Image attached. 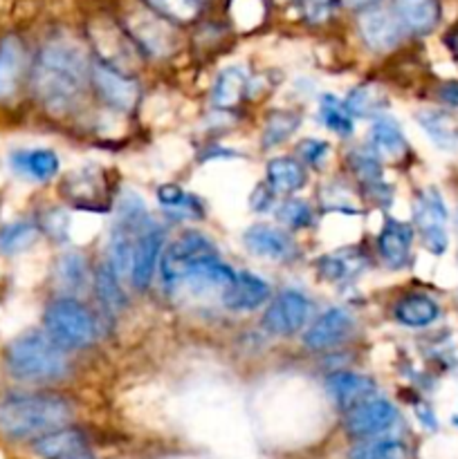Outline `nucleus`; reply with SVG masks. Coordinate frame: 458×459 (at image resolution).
Returning a JSON list of instances; mask_svg holds the SVG:
<instances>
[{"mask_svg":"<svg viewBox=\"0 0 458 459\" xmlns=\"http://www.w3.org/2000/svg\"><path fill=\"white\" fill-rule=\"evenodd\" d=\"M88 79L84 49L70 39H49L31 58L27 83L43 110L63 117L79 106Z\"/></svg>","mask_w":458,"mask_h":459,"instance_id":"obj_1","label":"nucleus"},{"mask_svg":"<svg viewBox=\"0 0 458 459\" xmlns=\"http://www.w3.org/2000/svg\"><path fill=\"white\" fill-rule=\"evenodd\" d=\"M75 406L45 390H9L0 394V437L9 444H31L70 426Z\"/></svg>","mask_w":458,"mask_h":459,"instance_id":"obj_2","label":"nucleus"},{"mask_svg":"<svg viewBox=\"0 0 458 459\" xmlns=\"http://www.w3.org/2000/svg\"><path fill=\"white\" fill-rule=\"evenodd\" d=\"M0 366L9 381L25 388L57 384L70 370L66 350L58 348L43 330H27L13 336L3 348Z\"/></svg>","mask_w":458,"mask_h":459,"instance_id":"obj_3","label":"nucleus"},{"mask_svg":"<svg viewBox=\"0 0 458 459\" xmlns=\"http://www.w3.org/2000/svg\"><path fill=\"white\" fill-rule=\"evenodd\" d=\"M43 332L67 352L84 350L97 341V318L85 305L72 296H61L52 300L43 312Z\"/></svg>","mask_w":458,"mask_h":459,"instance_id":"obj_4","label":"nucleus"},{"mask_svg":"<svg viewBox=\"0 0 458 459\" xmlns=\"http://www.w3.org/2000/svg\"><path fill=\"white\" fill-rule=\"evenodd\" d=\"M216 247L214 242L207 236H202L200 231H187L178 238L171 247H166L162 251L160 260V273L162 281L166 287L173 290L180 281H182L184 273L193 267L196 263L205 258H216Z\"/></svg>","mask_w":458,"mask_h":459,"instance_id":"obj_5","label":"nucleus"},{"mask_svg":"<svg viewBox=\"0 0 458 459\" xmlns=\"http://www.w3.org/2000/svg\"><path fill=\"white\" fill-rule=\"evenodd\" d=\"M395 424H398V411L384 397H373L368 402L359 403L353 411L346 412L344 420L346 435L355 439V442L384 437V435L391 433Z\"/></svg>","mask_w":458,"mask_h":459,"instance_id":"obj_6","label":"nucleus"},{"mask_svg":"<svg viewBox=\"0 0 458 459\" xmlns=\"http://www.w3.org/2000/svg\"><path fill=\"white\" fill-rule=\"evenodd\" d=\"M30 54L18 34L0 36V106H9L30 79Z\"/></svg>","mask_w":458,"mask_h":459,"instance_id":"obj_7","label":"nucleus"},{"mask_svg":"<svg viewBox=\"0 0 458 459\" xmlns=\"http://www.w3.org/2000/svg\"><path fill=\"white\" fill-rule=\"evenodd\" d=\"M313 305L299 290H283L263 314V330L274 336H292L310 321Z\"/></svg>","mask_w":458,"mask_h":459,"instance_id":"obj_8","label":"nucleus"},{"mask_svg":"<svg viewBox=\"0 0 458 459\" xmlns=\"http://www.w3.org/2000/svg\"><path fill=\"white\" fill-rule=\"evenodd\" d=\"M90 81L97 90L99 99L108 108L117 112H130L139 101V83L130 74L115 70L110 65H103L101 61L90 67Z\"/></svg>","mask_w":458,"mask_h":459,"instance_id":"obj_9","label":"nucleus"},{"mask_svg":"<svg viewBox=\"0 0 458 459\" xmlns=\"http://www.w3.org/2000/svg\"><path fill=\"white\" fill-rule=\"evenodd\" d=\"M126 30L135 48H142L153 56H166L173 49L175 36L173 30L153 12H135L126 18Z\"/></svg>","mask_w":458,"mask_h":459,"instance_id":"obj_10","label":"nucleus"},{"mask_svg":"<svg viewBox=\"0 0 458 459\" xmlns=\"http://www.w3.org/2000/svg\"><path fill=\"white\" fill-rule=\"evenodd\" d=\"M416 222L420 229L422 242L431 254H443L447 249V231H445V222H447V206H445L443 197L438 191L429 188L418 197L416 204Z\"/></svg>","mask_w":458,"mask_h":459,"instance_id":"obj_11","label":"nucleus"},{"mask_svg":"<svg viewBox=\"0 0 458 459\" xmlns=\"http://www.w3.org/2000/svg\"><path fill=\"white\" fill-rule=\"evenodd\" d=\"M233 278H236V272L229 264L220 263V258L216 255V258H205L193 264L175 287H182L193 296H223L232 287Z\"/></svg>","mask_w":458,"mask_h":459,"instance_id":"obj_12","label":"nucleus"},{"mask_svg":"<svg viewBox=\"0 0 458 459\" xmlns=\"http://www.w3.org/2000/svg\"><path fill=\"white\" fill-rule=\"evenodd\" d=\"M353 332V316L344 307H330L308 327L304 334V345L314 352L337 348Z\"/></svg>","mask_w":458,"mask_h":459,"instance_id":"obj_13","label":"nucleus"},{"mask_svg":"<svg viewBox=\"0 0 458 459\" xmlns=\"http://www.w3.org/2000/svg\"><path fill=\"white\" fill-rule=\"evenodd\" d=\"M162 251H164V231L157 227H148L139 233L133 251V267H130V282L135 290H146L160 267Z\"/></svg>","mask_w":458,"mask_h":459,"instance_id":"obj_14","label":"nucleus"},{"mask_svg":"<svg viewBox=\"0 0 458 459\" xmlns=\"http://www.w3.org/2000/svg\"><path fill=\"white\" fill-rule=\"evenodd\" d=\"M7 164L16 178L36 184L49 182L61 169V160L49 148H18L9 152Z\"/></svg>","mask_w":458,"mask_h":459,"instance_id":"obj_15","label":"nucleus"},{"mask_svg":"<svg viewBox=\"0 0 458 459\" xmlns=\"http://www.w3.org/2000/svg\"><path fill=\"white\" fill-rule=\"evenodd\" d=\"M326 393L337 408L348 412L359 403L377 397V385L371 377L359 372H332L326 379Z\"/></svg>","mask_w":458,"mask_h":459,"instance_id":"obj_16","label":"nucleus"},{"mask_svg":"<svg viewBox=\"0 0 458 459\" xmlns=\"http://www.w3.org/2000/svg\"><path fill=\"white\" fill-rule=\"evenodd\" d=\"M242 242L250 249V254L259 255L265 260H277V263H287L296 255V242L292 240L290 233L281 229L256 224L242 233Z\"/></svg>","mask_w":458,"mask_h":459,"instance_id":"obj_17","label":"nucleus"},{"mask_svg":"<svg viewBox=\"0 0 458 459\" xmlns=\"http://www.w3.org/2000/svg\"><path fill=\"white\" fill-rule=\"evenodd\" d=\"M269 296H272V290L268 281L251 272H238L232 287L223 294V303L232 312H254L269 303Z\"/></svg>","mask_w":458,"mask_h":459,"instance_id":"obj_18","label":"nucleus"},{"mask_svg":"<svg viewBox=\"0 0 458 459\" xmlns=\"http://www.w3.org/2000/svg\"><path fill=\"white\" fill-rule=\"evenodd\" d=\"M359 34H362V40L368 49L384 54L400 43L402 25L398 22V18L391 16L384 9H371L359 18Z\"/></svg>","mask_w":458,"mask_h":459,"instance_id":"obj_19","label":"nucleus"},{"mask_svg":"<svg viewBox=\"0 0 458 459\" xmlns=\"http://www.w3.org/2000/svg\"><path fill=\"white\" fill-rule=\"evenodd\" d=\"M85 448H88V437L75 426L58 429L30 444V451L39 459H70L85 453Z\"/></svg>","mask_w":458,"mask_h":459,"instance_id":"obj_20","label":"nucleus"},{"mask_svg":"<svg viewBox=\"0 0 458 459\" xmlns=\"http://www.w3.org/2000/svg\"><path fill=\"white\" fill-rule=\"evenodd\" d=\"M411 242L413 229L409 224L398 222V220H386L384 229L377 236V251L391 269H402L411 255Z\"/></svg>","mask_w":458,"mask_h":459,"instance_id":"obj_21","label":"nucleus"},{"mask_svg":"<svg viewBox=\"0 0 458 459\" xmlns=\"http://www.w3.org/2000/svg\"><path fill=\"white\" fill-rule=\"evenodd\" d=\"M368 152L377 160L398 161L409 152L407 137L393 119H375L368 130Z\"/></svg>","mask_w":458,"mask_h":459,"instance_id":"obj_22","label":"nucleus"},{"mask_svg":"<svg viewBox=\"0 0 458 459\" xmlns=\"http://www.w3.org/2000/svg\"><path fill=\"white\" fill-rule=\"evenodd\" d=\"M395 18L411 34L425 36L440 22L438 0H395Z\"/></svg>","mask_w":458,"mask_h":459,"instance_id":"obj_23","label":"nucleus"},{"mask_svg":"<svg viewBox=\"0 0 458 459\" xmlns=\"http://www.w3.org/2000/svg\"><path fill=\"white\" fill-rule=\"evenodd\" d=\"M440 316V305L427 294H407L395 303L393 318L404 327H429Z\"/></svg>","mask_w":458,"mask_h":459,"instance_id":"obj_24","label":"nucleus"},{"mask_svg":"<svg viewBox=\"0 0 458 459\" xmlns=\"http://www.w3.org/2000/svg\"><path fill=\"white\" fill-rule=\"evenodd\" d=\"M40 229L34 220H12L0 224V258L27 254L39 242Z\"/></svg>","mask_w":458,"mask_h":459,"instance_id":"obj_25","label":"nucleus"},{"mask_svg":"<svg viewBox=\"0 0 458 459\" xmlns=\"http://www.w3.org/2000/svg\"><path fill=\"white\" fill-rule=\"evenodd\" d=\"M308 184V175L301 161L292 157H274L268 164V186L278 195H292Z\"/></svg>","mask_w":458,"mask_h":459,"instance_id":"obj_26","label":"nucleus"},{"mask_svg":"<svg viewBox=\"0 0 458 459\" xmlns=\"http://www.w3.org/2000/svg\"><path fill=\"white\" fill-rule=\"evenodd\" d=\"M250 94V74L242 67H225L214 83L211 99L218 108H233Z\"/></svg>","mask_w":458,"mask_h":459,"instance_id":"obj_27","label":"nucleus"},{"mask_svg":"<svg viewBox=\"0 0 458 459\" xmlns=\"http://www.w3.org/2000/svg\"><path fill=\"white\" fill-rule=\"evenodd\" d=\"M418 124L438 148H445V151L458 148V121L449 112L422 110L418 115Z\"/></svg>","mask_w":458,"mask_h":459,"instance_id":"obj_28","label":"nucleus"},{"mask_svg":"<svg viewBox=\"0 0 458 459\" xmlns=\"http://www.w3.org/2000/svg\"><path fill=\"white\" fill-rule=\"evenodd\" d=\"M348 459H409V448L402 439L384 435L355 444L348 451Z\"/></svg>","mask_w":458,"mask_h":459,"instance_id":"obj_29","label":"nucleus"},{"mask_svg":"<svg viewBox=\"0 0 458 459\" xmlns=\"http://www.w3.org/2000/svg\"><path fill=\"white\" fill-rule=\"evenodd\" d=\"M94 294H97V300L106 312H119L124 307L126 296L121 290V281L108 263L99 264L97 272H94Z\"/></svg>","mask_w":458,"mask_h":459,"instance_id":"obj_30","label":"nucleus"},{"mask_svg":"<svg viewBox=\"0 0 458 459\" xmlns=\"http://www.w3.org/2000/svg\"><path fill=\"white\" fill-rule=\"evenodd\" d=\"M346 108L353 117H362V119H373L380 117L386 108V94L377 85H359L346 99Z\"/></svg>","mask_w":458,"mask_h":459,"instance_id":"obj_31","label":"nucleus"},{"mask_svg":"<svg viewBox=\"0 0 458 459\" xmlns=\"http://www.w3.org/2000/svg\"><path fill=\"white\" fill-rule=\"evenodd\" d=\"M319 121L326 126L328 130H332L339 137H348L355 130V117L350 115L348 108L344 101H339L332 94H323L321 101H319Z\"/></svg>","mask_w":458,"mask_h":459,"instance_id":"obj_32","label":"nucleus"},{"mask_svg":"<svg viewBox=\"0 0 458 459\" xmlns=\"http://www.w3.org/2000/svg\"><path fill=\"white\" fill-rule=\"evenodd\" d=\"M54 278L67 296L76 294L85 281L84 255L76 254V251H66V254L58 255L57 264H54Z\"/></svg>","mask_w":458,"mask_h":459,"instance_id":"obj_33","label":"nucleus"},{"mask_svg":"<svg viewBox=\"0 0 458 459\" xmlns=\"http://www.w3.org/2000/svg\"><path fill=\"white\" fill-rule=\"evenodd\" d=\"M301 126V115L292 110H272L265 119L263 128V148H277L278 143L286 142L295 134Z\"/></svg>","mask_w":458,"mask_h":459,"instance_id":"obj_34","label":"nucleus"},{"mask_svg":"<svg viewBox=\"0 0 458 459\" xmlns=\"http://www.w3.org/2000/svg\"><path fill=\"white\" fill-rule=\"evenodd\" d=\"M359 263L357 254H346V251H332V254L321 255V258L314 263L317 273L328 282H339L344 278H348L350 273H355Z\"/></svg>","mask_w":458,"mask_h":459,"instance_id":"obj_35","label":"nucleus"},{"mask_svg":"<svg viewBox=\"0 0 458 459\" xmlns=\"http://www.w3.org/2000/svg\"><path fill=\"white\" fill-rule=\"evenodd\" d=\"M144 3L153 13L171 22H191L200 13L198 0H144Z\"/></svg>","mask_w":458,"mask_h":459,"instance_id":"obj_36","label":"nucleus"},{"mask_svg":"<svg viewBox=\"0 0 458 459\" xmlns=\"http://www.w3.org/2000/svg\"><path fill=\"white\" fill-rule=\"evenodd\" d=\"M277 220L287 229H305L313 222V209L304 200H286L277 206Z\"/></svg>","mask_w":458,"mask_h":459,"instance_id":"obj_37","label":"nucleus"},{"mask_svg":"<svg viewBox=\"0 0 458 459\" xmlns=\"http://www.w3.org/2000/svg\"><path fill=\"white\" fill-rule=\"evenodd\" d=\"M263 0H232V16L238 27L251 30L263 21Z\"/></svg>","mask_w":458,"mask_h":459,"instance_id":"obj_38","label":"nucleus"},{"mask_svg":"<svg viewBox=\"0 0 458 459\" xmlns=\"http://www.w3.org/2000/svg\"><path fill=\"white\" fill-rule=\"evenodd\" d=\"M40 229V236L48 233L54 240H63L67 236V213L61 209H52L43 215V218L34 220Z\"/></svg>","mask_w":458,"mask_h":459,"instance_id":"obj_39","label":"nucleus"},{"mask_svg":"<svg viewBox=\"0 0 458 459\" xmlns=\"http://www.w3.org/2000/svg\"><path fill=\"white\" fill-rule=\"evenodd\" d=\"M301 12L308 22H326L335 12V0H301Z\"/></svg>","mask_w":458,"mask_h":459,"instance_id":"obj_40","label":"nucleus"},{"mask_svg":"<svg viewBox=\"0 0 458 459\" xmlns=\"http://www.w3.org/2000/svg\"><path fill=\"white\" fill-rule=\"evenodd\" d=\"M328 151H330V146H328L326 142H321V139H305V142L299 146V152L301 157H304V161H308V164L314 166V169H321V166L326 164Z\"/></svg>","mask_w":458,"mask_h":459,"instance_id":"obj_41","label":"nucleus"},{"mask_svg":"<svg viewBox=\"0 0 458 459\" xmlns=\"http://www.w3.org/2000/svg\"><path fill=\"white\" fill-rule=\"evenodd\" d=\"M250 202H251V209H254V211H268L269 206H272V202H274V191L263 184V186L256 188Z\"/></svg>","mask_w":458,"mask_h":459,"instance_id":"obj_42","label":"nucleus"},{"mask_svg":"<svg viewBox=\"0 0 458 459\" xmlns=\"http://www.w3.org/2000/svg\"><path fill=\"white\" fill-rule=\"evenodd\" d=\"M438 99L447 106L458 108V81H449V83H443L438 90Z\"/></svg>","mask_w":458,"mask_h":459,"instance_id":"obj_43","label":"nucleus"},{"mask_svg":"<svg viewBox=\"0 0 458 459\" xmlns=\"http://www.w3.org/2000/svg\"><path fill=\"white\" fill-rule=\"evenodd\" d=\"M341 3L350 9H366V7H371L373 3H377V0H341Z\"/></svg>","mask_w":458,"mask_h":459,"instance_id":"obj_44","label":"nucleus"},{"mask_svg":"<svg viewBox=\"0 0 458 459\" xmlns=\"http://www.w3.org/2000/svg\"><path fill=\"white\" fill-rule=\"evenodd\" d=\"M70 459H92V455H90V453H81V455L70 457Z\"/></svg>","mask_w":458,"mask_h":459,"instance_id":"obj_45","label":"nucleus"},{"mask_svg":"<svg viewBox=\"0 0 458 459\" xmlns=\"http://www.w3.org/2000/svg\"><path fill=\"white\" fill-rule=\"evenodd\" d=\"M454 48H456V54H458V34L454 36Z\"/></svg>","mask_w":458,"mask_h":459,"instance_id":"obj_46","label":"nucleus"},{"mask_svg":"<svg viewBox=\"0 0 458 459\" xmlns=\"http://www.w3.org/2000/svg\"><path fill=\"white\" fill-rule=\"evenodd\" d=\"M454 424H456V426H458V415H456V417H454Z\"/></svg>","mask_w":458,"mask_h":459,"instance_id":"obj_47","label":"nucleus"}]
</instances>
